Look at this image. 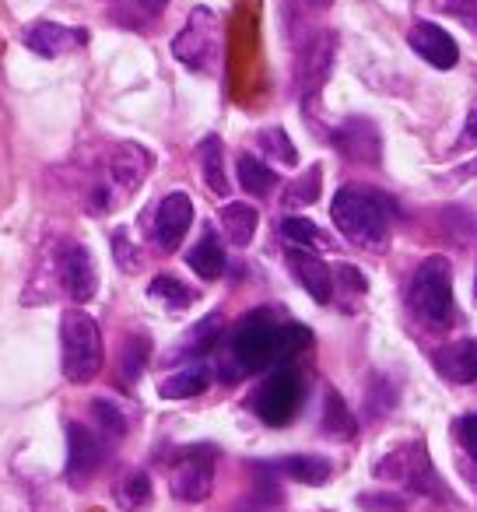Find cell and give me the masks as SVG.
I'll list each match as a JSON object with an SVG mask.
<instances>
[{"instance_id":"f35d334b","label":"cell","mask_w":477,"mask_h":512,"mask_svg":"<svg viewBox=\"0 0 477 512\" xmlns=\"http://www.w3.org/2000/svg\"><path fill=\"white\" fill-rule=\"evenodd\" d=\"M463 141H467V144H477V106L467 113V127H463Z\"/></svg>"},{"instance_id":"ab89813d","label":"cell","mask_w":477,"mask_h":512,"mask_svg":"<svg viewBox=\"0 0 477 512\" xmlns=\"http://www.w3.org/2000/svg\"><path fill=\"white\" fill-rule=\"evenodd\" d=\"M302 4H306V8H313V11H323V8H330L334 0H302Z\"/></svg>"},{"instance_id":"cb8c5ba5","label":"cell","mask_w":477,"mask_h":512,"mask_svg":"<svg viewBox=\"0 0 477 512\" xmlns=\"http://www.w3.org/2000/svg\"><path fill=\"white\" fill-rule=\"evenodd\" d=\"M200 169H204V183L211 193L228 197V176H225V158H221V137H204L200 144Z\"/></svg>"},{"instance_id":"603a6c76","label":"cell","mask_w":477,"mask_h":512,"mask_svg":"<svg viewBox=\"0 0 477 512\" xmlns=\"http://www.w3.org/2000/svg\"><path fill=\"white\" fill-rule=\"evenodd\" d=\"M355 432L358 425L351 418L344 397L337 390H327V397H323V435H330V439H355Z\"/></svg>"},{"instance_id":"7c38bea8","label":"cell","mask_w":477,"mask_h":512,"mask_svg":"<svg viewBox=\"0 0 477 512\" xmlns=\"http://www.w3.org/2000/svg\"><path fill=\"white\" fill-rule=\"evenodd\" d=\"M407 43H411V50L418 53L425 64H432L435 71H453L456 60H460L456 39L435 22H414L411 32H407Z\"/></svg>"},{"instance_id":"2e32d148","label":"cell","mask_w":477,"mask_h":512,"mask_svg":"<svg viewBox=\"0 0 477 512\" xmlns=\"http://www.w3.org/2000/svg\"><path fill=\"white\" fill-rule=\"evenodd\" d=\"M288 267H292V274L299 278V285L306 288V292L313 295L316 302H330V299H334V274H330V267L323 264L316 253L295 246L292 253H288Z\"/></svg>"},{"instance_id":"74e56055","label":"cell","mask_w":477,"mask_h":512,"mask_svg":"<svg viewBox=\"0 0 477 512\" xmlns=\"http://www.w3.org/2000/svg\"><path fill=\"white\" fill-rule=\"evenodd\" d=\"M334 274H337V278L344 281V285L351 288V292H358V295H362L365 288H369V285H365V274H362V271H355V267H348V264H341V267H337Z\"/></svg>"},{"instance_id":"4316f807","label":"cell","mask_w":477,"mask_h":512,"mask_svg":"<svg viewBox=\"0 0 477 512\" xmlns=\"http://www.w3.org/2000/svg\"><path fill=\"white\" fill-rule=\"evenodd\" d=\"M148 295L169 309H186V306H193V299H197V295H193L179 278H172V274H158V278L148 285Z\"/></svg>"},{"instance_id":"5b68a950","label":"cell","mask_w":477,"mask_h":512,"mask_svg":"<svg viewBox=\"0 0 477 512\" xmlns=\"http://www.w3.org/2000/svg\"><path fill=\"white\" fill-rule=\"evenodd\" d=\"M172 53L179 64H186L190 71H214L221 53V29L218 15L211 8H193L186 25L179 29V36L172 39Z\"/></svg>"},{"instance_id":"8fae6325","label":"cell","mask_w":477,"mask_h":512,"mask_svg":"<svg viewBox=\"0 0 477 512\" xmlns=\"http://www.w3.org/2000/svg\"><path fill=\"white\" fill-rule=\"evenodd\" d=\"M22 46H29L32 53L53 60V57H67V53L81 50L88 43L85 29H71V25H57V22H32L18 32Z\"/></svg>"},{"instance_id":"b9f144b4","label":"cell","mask_w":477,"mask_h":512,"mask_svg":"<svg viewBox=\"0 0 477 512\" xmlns=\"http://www.w3.org/2000/svg\"><path fill=\"white\" fill-rule=\"evenodd\" d=\"M467 477H470V484H474V491H477V467H470Z\"/></svg>"},{"instance_id":"4fadbf2b","label":"cell","mask_w":477,"mask_h":512,"mask_svg":"<svg viewBox=\"0 0 477 512\" xmlns=\"http://www.w3.org/2000/svg\"><path fill=\"white\" fill-rule=\"evenodd\" d=\"M190 225H193V200L176 190L169 197H162V204H158L151 235H155V242L165 253H172V249H179L183 235L190 232Z\"/></svg>"},{"instance_id":"e0dca14e","label":"cell","mask_w":477,"mask_h":512,"mask_svg":"<svg viewBox=\"0 0 477 512\" xmlns=\"http://www.w3.org/2000/svg\"><path fill=\"white\" fill-rule=\"evenodd\" d=\"M334 50H337L334 32H320V36L302 50V57H299L302 92H316V88L323 85V78L330 74V64H334Z\"/></svg>"},{"instance_id":"9c48e42d","label":"cell","mask_w":477,"mask_h":512,"mask_svg":"<svg viewBox=\"0 0 477 512\" xmlns=\"http://www.w3.org/2000/svg\"><path fill=\"white\" fill-rule=\"evenodd\" d=\"M106 463V439L95 435L88 425L71 421L67 425V477L74 484H88Z\"/></svg>"},{"instance_id":"60d3db41","label":"cell","mask_w":477,"mask_h":512,"mask_svg":"<svg viewBox=\"0 0 477 512\" xmlns=\"http://www.w3.org/2000/svg\"><path fill=\"white\" fill-rule=\"evenodd\" d=\"M141 4H144V11H162L169 0H141Z\"/></svg>"},{"instance_id":"ac0fdd59","label":"cell","mask_w":477,"mask_h":512,"mask_svg":"<svg viewBox=\"0 0 477 512\" xmlns=\"http://www.w3.org/2000/svg\"><path fill=\"white\" fill-rule=\"evenodd\" d=\"M151 169V155L141 148V144H120L109 158V179H113L120 190H137L144 183Z\"/></svg>"},{"instance_id":"52a82bcc","label":"cell","mask_w":477,"mask_h":512,"mask_svg":"<svg viewBox=\"0 0 477 512\" xmlns=\"http://www.w3.org/2000/svg\"><path fill=\"white\" fill-rule=\"evenodd\" d=\"M302 407V379L292 369H278L260 383V390L253 393V411L260 421L281 428L299 414Z\"/></svg>"},{"instance_id":"484cf974","label":"cell","mask_w":477,"mask_h":512,"mask_svg":"<svg viewBox=\"0 0 477 512\" xmlns=\"http://www.w3.org/2000/svg\"><path fill=\"white\" fill-rule=\"evenodd\" d=\"M218 330H221L218 316H207V320H200L197 327H193L190 334L183 337V344L176 348V358H179V355H183V358H200V355H207V351L214 348V341H218Z\"/></svg>"},{"instance_id":"7bdbcfd3","label":"cell","mask_w":477,"mask_h":512,"mask_svg":"<svg viewBox=\"0 0 477 512\" xmlns=\"http://www.w3.org/2000/svg\"><path fill=\"white\" fill-rule=\"evenodd\" d=\"M474 295H477V292H474Z\"/></svg>"},{"instance_id":"5bb4252c","label":"cell","mask_w":477,"mask_h":512,"mask_svg":"<svg viewBox=\"0 0 477 512\" xmlns=\"http://www.w3.org/2000/svg\"><path fill=\"white\" fill-rule=\"evenodd\" d=\"M60 285L71 295L78 306H85L88 299H95L99 288V274H95V260L88 253V246H67L64 260H60Z\"/></svg>"},{"instance_id":"1f68e13d","label":"cell","mask_w":477,"mask_h":512,"mask_svg":"<svg viewBox=\"0 0 477 512\" xmlns=\"http://www.w3.org/2000/svg\"><path fill=\"white\" fill-rule=\"evenodd\" d=\"M148 498H151V481H148V474H127L123 477V484L116 488V502L123 505V509H141V505H148Z\"/></svg>"},{"instance_id":"f1b7e54d","label":"cell","mask_w":477,"mask_h":512,"mask_svg":"<svg viewBox=\"0 0 477 512\" xmlns=\"http://www.w3.org/2000/svg\"><path fill=\"white\" fill-rule=\"evenodd\" d=\"M148 355H151L148 337H127L123 355H120V372H123L127 383H137V379H141L144 365H148Z\"/></svg>"},{"instance_id":"f546056e","label":"cell","mask_w":477,"mask_h":512,"mask_svg":"<svg viewBox=\"0 0 477 512\" xmlns=\"http://www.w3.org/2000/svg\"><path fill=\"white\" fill-rule=\"evenodd\" d=\"M316 200H320V165H309V169L302 172L292 186H288L285 204L288 207H309V204H316Z\"/></svg>"},{"instance_id":"9a60e30c","label":"cell","mask_w":477,"mask_h":512,"mask_svg":"<svg viewBox=\"0 0 477 512\" xmlns=\"http://www.w3.org/2000/svg\"><path fill=\"white\" fill-rule=\"evenodd\" d=\"M432 365L442 379L456 386H467L477 379V341L474 337H463V341H449L442 344L432 355Z\"/></svg>"},{"instance_id":"6da1fadb","label":"cell","mask_w":477,"mask_h":512,"mask_svg":"<svg viewBox=\"0 0 477 512\" xmlns=\"http://www.w3.org/2000/svg\"><path fill=\"white\" fill-rule=\"evenodd\" d=\"M330 218L334 225L348 235L351 242L362 246H379L390 235V225L397 218V204L386 193L372 190V186H341L330 200Z\"/></svg>"},{"instance_id":"d4e9b609","label":"cell","mask_w":477,"mask_h":512,"mask_svg":"<svg viewBox=\"0 0 477 512\" xmlns=\"http://www.w3.org/2000/svg\"><path fill=\"white\" fill-rule=\"evenodd\" d=\"M239 183H243L246 193H253V197H264V193H271L274 186H278V172L271 169L267 162H260L257 155H239Z\"/></svg>"},{"instance_id":"30bf717a","label":"cell","mask_w":477,"mask_h":512,"mask_svg":"<svg viewBox=\"0 0 477 512\" xmlns=\"http://www.w3.org/2000/svg\"><path fill=\"white\" fill-rule=\"evenodd\" d=\"M330 141H334V148L341 151L344 158H351V162H358V165H376L379 155H383L379 127L372 120H365V116L344 120L341 127L330 134Z\"/></svg>"},{"instance_id":"d6986e66","label":"cell","mask_w":477,"mask_h":512,"mask_svg":"<svg viewBox=\"0 0 477 512\" xmlns=\"http://www.w3.org/2000/svg\"><path fill=\"white\" fill-rule=\"evenodd\" d=\"M274 470H281V474L292 477V481H299V484H309V488H320V484H327L330 474H334L327 456H313V453L285 456V460L274 463Z\"/></svg>"},{"instance_id":"d6a6232c","label":"cell","mask_w":477,"mask_h":512,"mask_svg":"<svg viewBox=\"0 0 477 512\" xmlns=\"http://www.w3.org/2000/svg\"><path fill=\"white\" fill-rule=\"evenodd\" d=\"M260 144H264L267 155H274L281 165H295V162H299V151L292 148V141H288V134L281 127L260 130Z\"/></svg>"},{"instance_id":"8d00e7d4","label":"cell","mask_w":477,"mask_h":512,"mask_svg":"<svg viewBox=\"0 0 477 512\" xmlns=\"http://www.w3.org/2000/svg\"><path fill=\"white\" fill-rule=\"evenodd\" d=\"M456 425H460V442H463V449H467V456L477 463V414H467V418H460Z\"/></svg>"},{"instance_id":"8992f818","label":"cell","mask_w":477,"mask_h":512,"mask_svg":"<svg viewBox=\"0 0 477 512\" xmlns=\"http://www.w3.org/2000/svg\"><path fill=\"white\" fill-rule=\"evenodd\" d=\"M232 362L239 365V372H260L267 365H278V323L267 316V309H257L235 327Z\"/></svg>"},{"instance_id":"4dcf8cb0","label":"cell","mask_w":477,"mask_h":512,"mask_svg":"<svg viewBox=\"0 0 477 512\" xmlns=\"http://www.w3.org/2000/svg\"><path fill=\"white\" fill-rule=\"evenodd\" d=\"M309 341H313L309 327H302V323H281L278 327V365L295 355H302V351L309 348Z\"/></svg>"},{"instance_id":"d590c367","label":"cell","mask_w":477,"mask_h":512,"mask_svg":"<svg viewBox=\"0 0 477 512\" xmlns=\"http://www.w3.org/2000/svg\"><path fill=\"white\" fill-rule=\"evenodd\" d=\"M113 249H116V264H120L123 271H137V267H141V253H137V246H130V239L123 232H116Z\"/></svg>"},{"instance_id":"e575fe53","label":"cell","mask_w":477,"mask_h":512,"mask_svg":"<svg viewBox=\"0 0 477 512\" xmlns=\"http://www.w3.org/2000/svg\"><path fill=\"white\" fill-rule=\"evenodd\" d=\"M358 505L369 512H404V495H358Z\"/></svg>"},{"instance_id":"7402d4cb","label":"cell","mask_w":477,"mask_h":512,"mask_svg":"<svg viewBox=\"0 0 477 512\" xmlns=\"http://www.w3.org/2000/svg\"><path fill=\"white\" fill-rule=\"evenodd\" d=\"M186 264H190V271L197 274V278H204V281L221 278V271H225V249H221L218 235L207 232L204 239H200L197 246L186 253Z\"/></svg>"},{"instance_id":"3957f363","label":"cell","mask_w":477,"mask_h":512,"mask_svg":"<svg viewBox=\"0 0 477 512\" xmlns=\"http://www.w3.org/2000/svg\"><path fill=\"white\" fill-rule=\"evenodd\" d=\"M60 348H64V376L71 383L85 386L102 369V334L99 323L85 309H67L60 323Z\"/></svg>"},{"instance_id":"44dd1931","label":"cell","mask_w":477,"mask_h":512,"mask_svg":"<svg viewBox=\"0 0 477 512\" xmlns=\"http://www.w3.org/2000/svg\"><path fill=\"white\" fill-rule=\"evenodd\" d=\"M207 383H211V372H207L204 365H186V369L172 372L169 379H162L158 393H162L165 400H190V397H200V393L207 390Z\"/></svg>"},{"instance_id":"7a4b0ae2","label":"cell","mask_w":477,"mask_h":512,"mask_svg":"<svg viewBox=\"0 0 477 512\" xmlns=\"http://www.w3.org/2000/svg\"><path fill=\"white\" fill-rule=\"evenodd\" d=\"M407 302L425 327H449V320H453V267L446 256L421 260L411 288H407Z\"/></svg>"},{"instance_id":"836d02e7","label":"cell","mask_w":477,"mask_h":512,"mask_svg":"<svg viewBox=\"0 0 477 512\" xmlns=\"http://www.w3.org/2000/svg\"><path fill=\"white\" fill-rule=\"evenodd\" d=\"M281 235H285L292 246H299V249H309V246H316L320 242V232H316V225L313 221H306V218H285L281 221Z\"/></svg>"},{"instance_id":"ba28073f","label":"cell","mask_w":477,"mask_h":512,"mask_svg":"<svg viewBox=\"0 0 477 512\" xmlns=\"http://www.w3.org/2000/svg\"><path fill=\"white\" fill-rule=\"evenodd\" d=\"M169 488L179 502H204L214 488V449L190 446L172 460Z\"/></svg>"},{"instance_id":"ffe728a7","label":"cell","mask_w":477,"mask_h":512,"mask_svg":"<svg viewBox=\"0 0 477 512\" xmlns=\"http://www.w3.org/2000/svg\"><path fill=\"white\" fill-rule=\"evenodd\" d=\"M257 225H260V214L257 207L250 204H225L221 207V228H225L228 242L232 246H250L253 235H257Z\"/></svg>"},{"instance_id":"277c9868","label":"cell","mask_w":477,"mask_h":512,"mask_svg":"<svg viewBox=\"0 0 477 512\" xmlns=\"http://www.w3.org/2000/svg\"><path fill=\"white\" fill-rule=\"evenodd\" d=\"M376 477L379 481L404 484L407 491H418V495H446L439 470L428 460L425 442H407V446L386 453L383 460L376 463Z\"/></svg>"},{"instance_id":"83f0119b","label":"cell","mask_w":477,"mask_h":512,"mask_svg":"<svg viewBox=\"0 0 477 512\" xmlns=\"http://www.w3.org/2000/svg\"><path fill=\"white\" fill-rule=\"evenodd\" d=\"M92 421L99 425V435L106 442L123 439V435H127V425H130L127 414H123L113 400H95V404H92Z\"/></svg>"}]
</instances>
